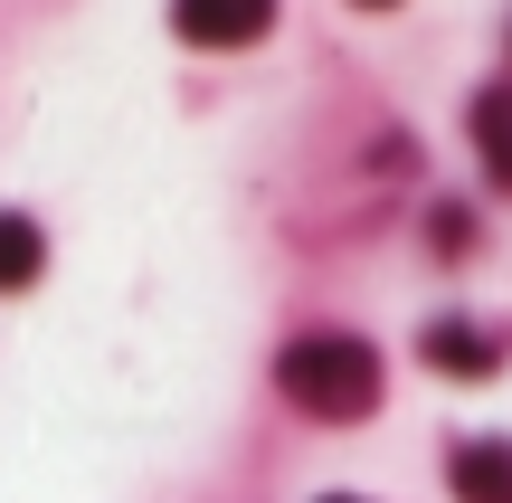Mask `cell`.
<instances>
[{
    "instance_id": "cell-1",
    "label": "cell",
    "mask_w": 512,
    "mask_h": 503,
    "mask_svg": "<svg viewBox=\"0 0 512 503\" xmlns=\"http://www.w3.org/2000/svg\"><path fill=\"white\" fill-rule=\"evenodd\" d=\"M275 390L304 418H370L380 409V352L351 333H304L275 352Z\"/></svg>"
},
{
    "instance_id": "cell-2",
    "label": "cell",
    "mask_w": 512,
    "mask_h": 503,
    "mask_svg": "<svg viewBox=\"0 0 512 503\" xmlns=\"http://www.w3.org/2000/svg\"><path fill=\"white\" fill-rule=\"evenodd\" d=\"M275 0H171V29L190 38V48H247V38H266Z\"/></svg>"
},
{
    "instance_id": "cell-3",
    "label": "cell",
    "mask_w": 512,
    "mask_h": 503,
    "mask_svg": "<svg viewBox=\"0 0 512 503\" xmlns=\"http://www.w3.org/2000/svg\"><path fill=\"white\" fill-rule=\"evenodd\" d=\"M456 503H512V447L503 437L456 447Z\"/></svg>"
},
{
    "instance_id": "cell-4",
    "label": "cell",
    "mask_w": 512,
    "mask_h": 503,
    "mask_svg": "<svg viewBox=\"0 0 512 503\" xmlns=\"http://www.w3.org/2000/svg\"><path fill=\"white\" fill-rule=\"evenodd\" d=\"M418 352L437 361V371H465V380H475V371H494V361H503V342H494V333H475V323H427Z\"/></svg>"
},
{
    "instance_id": "cell-5",
    "label": "cell",
    "mask_w": 512,
    "mask_h": 503,
    "mask_svg": "<svg viewBox=\"0 0 512 503\" xmlns=\"http://www.w3.org/2000/svg\"><path fill=\"white\" fill-rule=\"evenodd\" d=\"M38 266H48V238H38V219H19V209H0V295H19V285H38Z\"/></svg>"
},
{
    "instance_id": "cell-6",
    "label": "cell",
    "mask_w": 512,
    "mask_h": 503,
    "mask_svg": "<svg viewBox=\"0 0 512 503\" xmlns=\"http://www.w3.org/2000/svg\"><path fill=\"white\" fill-rule=\"evenodd\" d=\"M475 143H484V171L512 190V95H503V86L475 95Z\"/></svg>"
},
{
    "instance_id": "cell-7",
    "label": "cell",
    "mask_w": 512,
    "mask_h": 503,
    "mask_svg": "<svg viewBox=\"0 0 512 503\" xmlns=\"http://www.w3.org/2000/svg\"><path fill=\"white\" fill-rule=\"evenodd\" d=\"M351 10H399V0H351Z\"/></svg>"
},
{
    "instance_id": "cell-8",
    "label": "cell",
    "mask_w": 512,
    "mask_h": 503,
    "mask_svg": "<svg viewBox=\"0 0 512 503\" xmlns=\"http://www.w3.org/2000/svg\"><path fill=\"white\" fill-rule=\"evenodd\" d=\"M323 503H361V494H323Z\"/></svg>"
}]
</instances>
